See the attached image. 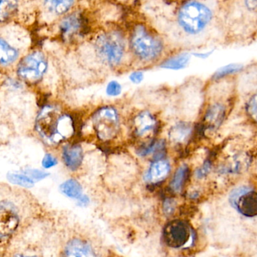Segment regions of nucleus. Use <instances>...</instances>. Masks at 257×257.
<instances>
[{
    "label": "nucleus",
    "instance_id": "13",
    "mask_svg": "<svg viewBox=\"0 0 257 257\" xmlns=\"http://www.w3.org/2000/svg\"><path fill=\"white\" fill-rule=\"evenodd\" d=\"M84 17L78 14H72L63 20L60 24V32L63 37L69 38L82 30L85 26Z\"/></svg>",
    "mask_w": 257,
    "mask_h": 257
},
{
    "label": "nucleus",
    "instance_id": "29",
    "mask_svg": "<svg viewBox=\"0 0 257 257\" xmlns=\"http://www.w3.org/2000/svg\"><path fill=\"white\" fill-rule=\"evenodd\" d=\"M57 164V160L55 157L53 156L51 154H47L44 157L43 161H42V165L45 168L48 169L54 167Z\"/></svg>",
    "mask_w": 257,
    "mask_h": 257
},
{
    "label": "nucleus",
    "instance_id": "8",
    "mask_svg": "<svg viewBox=\"0 0 257 257\" xmlns=\"http://www.w3.org/2000/svg\"><path fill=\"white\" fill-rule=\"evenodd\" d=\"M229 202L240 214L244 217L257 216V193L248 187H239L233 190Z\"/></svg>",
    "mask_w": 257,
    "mask_h": 257
},
{
    "label": "nucleus",
    "instance_id": "24",
    "mask_svg": "<svg viewBox=\"0 0 257 257\" xmlns=\"http://www.w3.org/2000/svg\"><path fill=\"white\" fill-rule=\"evenodd\" d=\"M241 69V66L238 64H230L228 66H224V67L221 68L219 69L215 73V78H223V77L226 76V75H230V74L235 73V72L240 71Z\"/></svg>",
    "mask_w": 257,
    "mask_h": 257
},
{
    "label": "nucleus",
    "instance_id": "26",
    "mask_svg": "<svg viewBox=\"0 0 257 257\" xmlns=\"http://www.w3.org/2000/svg\"><path fill=\"white\" fill-rule=\"evenodd\" d=\"M121 85L117 81H111L108 83L106 88V93L108 96L117 97L121 93Z\"/></svg>",
    "mask_w": 257,
    "mask_h": 257
},
{
    "label": "nucleus",
    "instance_id": "20",
    "mask_svg": "<svg viewBox=\"0 0 257 257\" xmlns=\"http://www.w3.org/2000/svg\"><path fill=\"white\" fill-rule=\"evenodd\" d=\"M62 193L71 199H78L82 196V187L75 179H69L61 185Z\"/></svg>",
    "mask_w": 257,
    "mask_h": 257
},
{
    "label": "nucleus",
    "instance_id": "31",
    "mask_svg": "<svg viewBox=\"0 0 257 257\" xmlns=\"http://www.w3.org/2000/svg\"><path fill=\"white\" fill-rule=\"evenodd\" d=\"M130 78L134 84H139L143 80L144 73L141 71H136L130 75Z\"/></svg>",
    "mask_w": 257,
    "mask_h": 257
},
{
    "label": "nucleus",
    "instance_id": "18",
    "mask_svg": "<svg viewBox=\"0 0 257 257\" xmlns=\"http://www.w3.org/2000/svg\"><path fill=\"white\" fill-rule=\"evenodd\" d=\"M18 57V51L0 38V65H9L15 62Z\"/></svg>",
    "mask_w": 257,
    "mask_h": 257
},
{
    "label": "nucleus",
    "instance_id": "6",
    "mask_svg": "<svg viewBox=\"0 0 257 257\" xmlns=\"http://www.w3.org/2000/svg\"><path fill=\"white\" fill-rule=\"evenodd\" d=\"M48 69V61L42 52L36 51L26 56L18 66V74L29 83L37 82Z\"/></svg>",
    "mask_w": 257,
    "mask_h": 257
},
{
    "label": "nucleus",
    "instance_id": "1",
    "mask_svg": "<svg viewBox=\"0 0 257 257\" xmlns=\"http://www.w3.org/2000/svg\"><path fill=\"white\" fill-rule=\"evenodd\" d=\"M36 128L46 143L57 145L75 134L73 118L54 106L43 107L36 119Z\"/></svg>",
    "mask_w": 257,
    "mask_h": 257
},
{
    "label": "nucleus",
    "instance_id": "22",
    "mask_svg": "<svg viewBox=\"0 0 257 257\" xmlns=\"http://www.w3.org/2000/svg\"><path fill=\"white\" fill-rule=\"evenodd\" d=\"M18 0H0V21L12 16L18 9Z\"/></svg>",
    "mask_w": 257,
    "mask_h": 257
},
{
    "label": "nucleus",
    "instance_id": "27",
    "mask_svg": "<svg viewBox=\"0 0 257 257\" xmlns=\"http://www.w3.org/2000/svg\"><path fill=\"white\" fill-rule=\"evenodd\" d=\"M25 175L30 177L33 181H41V180L45 179V178L48 176V174L39 170H28L25 172Z\"/></svg>",
    "mask_w": 257,
    "mask_h": 257
},
{
    "label": "nucleus",
    "instance_id": "17",
    "mask_svg": "<svg viewBox=\"0 0 257 257\" xmlns=\"http://www.w3.org/2000/svg\"><path fill=\"white\" fill-rule=\"evenodd\" d=\"M192 128L185 122H180L172 127L169 132V138L174 143H184L191 135Z\"/></svg>",
    "mask_w": 257,
    "mask_h": 257
},
{
    "label": "nucleus",
    "instance_id": "32",
    "mask_svg": "<svg viewBox=\"0 0 257 257\" xmlns=\"http://www.w3.org/2000/svg\"><path fill=\"white\" fill-rule=\"evenodd\" d=\"M78 199V205H80V206H86V205H88L89 202H90L89 198L86 196H81Z\"/></svg>",
    "mask_w": 257,
    "mask_h": 257
},
{
    "label": "nucleus",
    "instance_id": "28",
    "mask_svg": "<svg viewBox=\"0 0 257 257\" xmlns=\"http://www.w3.org/2000/svg\"><path fill=\"white\" fill-rule=\"evenodd\" d=\"M163 210L167 216L173 214L175 210V202L172 199H166L163 203Z\"/></svg>",
    "mask_w": 257,
    "mask_h": 257
},
{
    "label": "nucleus",
    "instance_id": "7",
    "mask_svg": "<svg viewBox=\"0 0 257 257\" xmlns=\"http://www.w3.org/2000/svg\"><path fill=\"white\" fill-rule=\"evenodd\" d=\"M191 230L187 222L175 220L169 222L163 230V238L166 245L172 248H182L188 244Z\"/></svg>",
    "mask_w": 257,
    "mask_h": 257
},
{
    "label": "nucleus",
    "instance_id": "2",
    "mask_svg": "<svg viewBox=\"0 0 257 257\" xmlns=\"http://www.w3.org/2000/svg\"><path fill=\"white\" fill-rule=\"evenodd\" d=\"M212 18L209 8L198 1L184 3L178 13V22L183 30L190 34H197L207 27Z\"/></svg>",
    "mask_w": 257,
    "mask_h": 257
},
{
    "label": "nucleus",
    "instance_id": "14",
    "mask_svg": "<svg viewBox=\"0 0 257 257\" xmlns=\"http://www.w3.org/2000/svg\"><path fill=\"white\" fill-rule=\"evenodd\" d=\"M65 253L68 256L89 257L96 256L93 247L84 240H71L65 249Z\"/></svg>",
    "mask_w": 257,
    "mask_h": 257
},
{
    "label": "nucleus",
    "instance_id": "30",
    "mask_svg": "<svg viewBox=\"0 0 257 257\" xmlns=\"http://www.w3.org/2000/svg\"><path fill=\"white\" fill-rule=\"evenodd\" d=\"M210 169H211V164H210V162H208V161H206L202 167L198 169L196 173V177H197L198 178H204V177L208 175Z\"/></svg>",
    "mask_w": 257,
    "mask_h": 257
},
{
    "label": "nucleus",
    "instance_id": "25",
    "mask_svg": "<svg viewBox=\"0 0 257 257\" xmlns=\"http://www.w3.org/2000/svg\"><path fill=\"white\" fill-rule=\"evenodd\" d=\"M246 110L250 119L257 122V94L252 96L249 100Z\"/></svg>",
    "mask_w": 257,
    "mask_h": 257
},
{
    "label": "nucleus",
    "instance_id": "10",
    "mask_svg": "<svg viewBox=\"0 0 257 257\" xmlns=\"http://www.w3.org/2000/svg\"><path fill=\"white\" fill-rule=\"evenodd\" d=\"M158 122L157 119L148 111L142 112L135 117L133 128L135 137H149L157 131Z\"/></svg>",
    "mask_w": 257,
    "mask_h": 257
},
{
    "label": "nucleus",
    "instance_id": "3",
    "mask_svg": "<svg viewBox=\"0 0 257 257\" xmlns=\"http://www.w3.org/2000/svg\"><path fill=\"white\" fill-rule=\"evenodd\" d=\"M130 42L133 53L145 61L155 60L163 51V42L160 38L143 25L137 26L134 29Z\"/></svg>",
    "mask_w": 257,
    "mask_h": 257
},
{
    "label": "nucleus",
    "instance_id": "16",
    "mask_svg": "<svg viewBox=\"0 0 257 257\" xmlns=\"http://www.w3.org/2000/svg\"><path fill=\"white\" fill-rule=\"evenodd\" d=\"M190 169L187 164L178 167L170 182L171 190L175 193H181L188 180Z\"/></svg>",
    "mask_w": 257,
    "mask_h": 257
},
{
    "label": "nucleus",
    "instance_id": "15",
    "mask_svg": "<svg viewBox=\"0 0 257 257\" xmlns=\"http://www.w3.org/2000/svg\"><path fill=\"white\" fill-rule=\"evenodd\" d=\"M225 115V108L222 104H215L207 110L205 116V125L208 129L217 128L222 123Z\"/></svg>",
    "mask_w": 257,
    "mask_h": 257
},
{
    "label": "nucleus",
    "instance_id": "19",
    "mask_svg": "<svg viewBox=\"0 0 257 257\" xmlns=\"http://www.w3.org/2000/svg\"><path fill=\"white\" fill-rule=\"evenodd\" d=\"M190 58V54L187 53H182V54L171 57L170 58L163 62L161 66L165 69H174V70L183 69L187 66Z\"/></svg>",
    "mask_w": 257,
    "mask_h": 257
},
{
    "label": "nucleus",
    "instance_id": "9",
    "mask_svg": "<svg viewBox=\"0 0 257 257\" xmlns=\"http://www.w3.org/2000/svg\"><path fill=\"white\" fill-rule=\"evenodd\" d=\"M19 217L16 209L8 202L0 203V238H7L18 229Z\"/></svg>",
    "mask_w": 257,
    "mask_h": 257
},
{
    "label": "nucleus",
    "instance_id": "4",
    "mask_svg": "<svg viewBox=\"0 0 257 257\" xmlns=\"http://www.w3.org/2000/svg\"><path fill=\"white\" fill-rule=\"evenodd\" d=\"M92 123L96 135L103 141L115 138L120 131V119L112 107L98 109L92 116Z\"/></svg>",
    "mask_w": 257,
    "mask_h": 257
},
{
    "label": "nucleus",
    "instance_id": "5",
    "mask_svg": "<svg viewBox=\"0 0 257 257\" xmlns=\"http://www.w3.org/2000/svg\"><path fill=\"white\" fill-rule=\"evenodd\" d=\"M96 48L99 57L111 66L120 63L124 54V42L120 34L108 32L98 36Z\"/></svg>",
    "mask_w": 257,
    "mask_h": 257
},
{
    "label": "nucleus",
    "instance_id": "11",
    "mask_svg": "<svg viewBox=\"0 0 257 257\" xmlns=\"http://www.w3.org/2000/svg\"><path fill=\"white\" fill-rule=\"evenodd\" d=\"M171 166L169 161L166 160H157L150 166L145 173V181L151 184H160L169 176Z\"/></svg>",
    "mask_w": 257,
    "mask_h": 257
},
{
    "label": "nucleus",
    "instance_id": "23",
    "mask_svg": "<svg viewBox=\"0 0 257 257\" xmlns=\"http://www.w3.org/2000/svg\"><path fill=\"white\" fill-rule=\"evenodd\" d=\"M7 178L12 184L26 187V188H30V187L34 185V181L30 177L25 175V174L24 175L13 173L9 174L7 175Z\"/></svg>",
    "mask_w": 257,
    "mask_h": 257
},
{
    "label": "nucleus",
    "instance_id": "12",
    "mask_svg": "<svg viewBox=\"0 0 257 257\" xmlns=\"http://www.w3.org/2000/svg\"><path fill=\"white\" fill-rule=\"evenodd\" d=\"M63 160L68 168L76 170L82 164L84 153L79 144L66 145L63 149Z\"/></svg>",
    "mask_w": 257,
    "mask_h": 257
},
{
    "label": "nucleus",
    "instance_id": "21",
    "mask_svg": "<svg viewBox=\"0 0 257 257\" xmlns=\"http://www.w3.org/2000/svg\"><path fill=\"white\" fill-rule=\"evenodd\" d=\"M75 0H45L47 9L57 15L66 13L73 6Z\"/></svg>",
    "mask_w": 257,
    "mask_h": 257
}]
</instances>
